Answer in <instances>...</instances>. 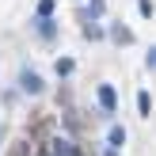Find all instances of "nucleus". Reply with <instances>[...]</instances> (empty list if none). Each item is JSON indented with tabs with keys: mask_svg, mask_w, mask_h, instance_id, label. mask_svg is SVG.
Here are the masks:
<instances>
[{
	"mask_svg": "<svg viewBox=\"0 0 156 156\" xmlns=\"http://www.w3.org/2000/svg\"><path fill=\"white\" fill-rule=\"evenodd\" d=\"M19 84H23V91H30V95H38V91H42V76H34V73H23Z\"/></svg>",
	"mask_w": 156,
	"mask_h": 156,
	"instance_id": "nucleus-3",
	"label": "nucleus"
},
{
	"mask_svg": "<svg viewBox=\"0 0 156 156\" xmlns=\"http://www.w3.org/2000/svg\"><path fill=\"white\" fill-rule=\"evenodd\" d=\"M137 111H141L145 118H149V111H152V99H149V91H141V95H137Z\"/></svg>",
	"mask_w": 156,
	"mask_h": 156,
	"instance_id": "nucleus-5",
	"label": "nucleus"
},
{
	"mask_svg": "<svg viewBox=\"0 0 156 156\" xmlns=\"http://www.w3.org/2000/svg\"><path fill=\"white\" fill-rule=\"evenodd\" d=\"M57 73H61V76H69V73H73V61L61 57V61H57Z\"/></svg>",
	"mask_w": 156,
	"mask_h": 156,
	"instance_id": "nucleus-8",
	"label": "nucleus"
},
{
	"mask_svg": "<svg viewBox=\"0 0 156 156\" xmlns=\"http://www.w3.org/2000/svg\"><path fill=\"white\" fill-rule=\"evenodd\" d=\"M99 107H103L107 114H114V107H118V95H114L111 84H99Z\"/></svg>",
	"mask_w": 156,
	"mask_h": 156,
	"instance_id": "nucleus-2",
	"label": "nucleus"
},
{
	"mask_svg": "<svg viewBox=\"0 0 156 156\" xmlns=\"http://www.w3.org/2000/svg\"><path fill=\"white\" fill-rule=\"evenodd\" d=\"M50 12H53V0H42V4H38V15H42V19H50Z\"/></svg>",
	"mask_w": 156,
	"mask_h": 156,
	"instance_id": "nucleus-6",
	"label": "nucleus"
},
{
	"mask_svg": "<svg viewBox=\"0 0 156 156\" xmlns=\"http://www.w3.org/2000/svg\"><path fill=\"white\" fill-rule=\"evenodd\" d=\"M46 156H80V152H76V145L69 141V137H53V141H50V152H46Z\"/></svg>",
	"mask_w": 156,
	"mask_h": 156,
	"instance_id": "nucleus-1",
	"label": "nucleus"
},
{
	"mask_svg": "<svg viewBox=\"0 0 156 156\" xmlns=\"http://www.w3.org/2000/svg\"><path fill=\"white\" fill-rule=\"evenodd\" d=\"M137 12H141V15H152V0H137Z\"/></svg>",
	"mask_w": 156,
	"mask_h": 156,
	"instance_id": "nucleus-9",
	"label": "nucleus"
},
{
	"mask_svg": "<svg viewBox=\"0 0 156 156\" xmlns=\"http://www.w3.org/2000/svg\"><path fill=\"white\" fill-rule=\"evenodd\" d=\"M107 141H111V149L118 152L122 145H126V129H122V126H111V133H107Z\"/></svg>",
	"mask_w": 156,
	"mask_h": 156,
	"instance_id": "nucleus-4",
	"label": "nucleus"
},
{
	"mask_svg": "<svg viewBox=\"0 0 156 156\" xmlns=\"http://www.w3.org/2000/svg\"><path fill=\"white\" fill-rule=\"evenodd\" d=\"M38 34L50 38V34H53V23H50V19H42V23H38Z\"/></svg>",
	"mask_w": 156,
	"mask_h": 156,
	"instance_id": "nucleus-7",
	"label": "nucleus"
}]
</instances>
